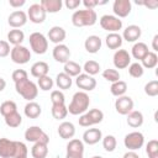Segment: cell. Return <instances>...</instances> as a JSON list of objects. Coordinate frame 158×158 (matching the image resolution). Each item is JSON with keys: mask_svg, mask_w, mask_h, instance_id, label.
Masks as SVG:
<instances>
[{"mask_svg": "<svg viewBox=\"0 0 158 158\" xmlns=\"http://www.w3.org/2000/svg\"><path fill=\"white\" fill-rule=\"evenodd\" d=\"M19 158H27V157H19Z\"/></svg>", "mask_w": 158, "mask_h": 158, "instance_id": "obj_61", "label": "cell"}, {"mask_svg": "<svg viewBox=\"0 0 158 158\" xmlns=\"http://www.w3.org/2000/svg\"><path fill=\"white\" fill-rule=\"evenodd\" d=\"M83 5L85 6V9L94 10V7L98 6V0H84L83 1Z\"/></svg>", "mask_w": 158, "mask_h": 158, "instance_id": "obj_53", "label": "cell"}, {"mask_svg": "<svg viewBox=\"0 0 158 158\" xmlns=\"http://www.w3.org/2000/svg\"><path fill=\"white\" fill-rule=\"evenodd\" d=\"M48 70H49V65L43 62V60H40V62H36L32 64L31 67V74L35 77V78H41V77H44V75H48Z\"/></svg>", "mask_w": 158, "mask_h": 158, "instance_id": "obj_22", "label": "cell"}, {"mask_svg": "<svg viewBox=\"0 0 158 158\" xmlns=\"http://www.w3.org/2000/svg\"><path fill=\"white\" fill-rule=\"evenodd\" d=\"M131 64V56L126 49H117L114 54V65L117 69H125Z\"/></svg>", "mask_w": 158, "mask_h": 158, "instance_id": "obj_12", "label": "cell"}, {"mask_svg": "<svg viewBox=\"0 0 158 158\" xmlns=\"http://www.w3.org/2000/svg\"><path fill=\"white\" fill-rule=\"evenodd\" d=\"M144 93L148 96L158 95V80H151L144 85Z\"/></svg>", "mask_w": 158, "mask_h": 158, "instance_id": "obj_45", "label": "cell"}, {"mask_svg": "<svg viewBox=\"0 0 158 158\" xmlns=\"http://www.w3.org/2000/svg\"><path fill=\"white\" fill-rule=\"evenodd\" d=\"M25 115L28 117V118H37L41 112H42V109L40 106V104L35 102V101H28L26 105H25Z\"/></svg>", "mask_w": 158, "mask_h": 158, "instance_id": "obj_25", "label": "cell"}, {"mask_svg": "<svg viewBox=\"0 0 158 158\" xmlns=\"http://www.w3.org/2000/svg\"><path fill=\"white\" fill-rule=\"evenodd\" d=\"M7 22L12 28H20L27 22V14L22 10H15L9 15Z\"/></svg>", "mask_w": 158, "mask_h": 158, "instance_id": "obj_13", "label": "cell"}, {"mask_svg": "<svg viewBox=\"0 0 158 158\" xmlns=\"http://www.w3.org/2000/svg\"><path fill=\"white\" fill-rule=\"evenodd\" d=\"M157 42H158V35H156V36L153 37V41H152V48H153V51H154V52H156V51H158Z\"/></svg>", "mask_w": 158, "mask_h": 158, "instance_id": "obj_56", "label": "cell"}, {"mask_svg": "<svg viewBox=\"0 0 158 158\" xmlns=\"http://www.w3.org/2000/svg\"><path fill=\"white\" fill-rule=\"evenodd\" d=\"M30 46L36 54H44L48 49V40L41 32H33L30 35Z\"/></svg>", "mask_w": 158, "mask_h": 158, "instance_id": "obj_4", "label": "cell"}, {"mask_svg": "<svg viewBox=\"0 0 158 158\" xmlns=\"http://www.w3.org/2000/svg\"><path fill=\"white\" fill-rule=\"evenodd\" d=\"M25 2H26L25 0H9L10 6H12V7H21L25 5Z\"/></svg>", "mask_w": 158, "mask_h": 158, "instance_id": "obj_54", "label": "cell"}, {"mask_svg": "<svg viewBox=\"0 0 158 158\" xmlns=\"http://www.w3.org/2000/svg\"><path fill=\"white\" fill-rule=\"evenodd\" d=\"M15 154V141L9 138H0V157L14 158Z\"/></svg>", "mask_w": 158, "mask_h": 158, "instance_id": "obj_16", "label": "cell"}, {"mask_svg": "<svg viewBox=\"0 0 158 158\" xmlns=\"http://www.w3.org/2000/svg\"><path fill=\"white\" fill-rule=\"evenodd\" d=\"M4 118H5V123H6L9 127H12V128L19 127V126L21 125V122H22V117H21V115H20L17 111H15V112H12V114L5 116Z\"/></svg>", "mask_w": 158, "mask_h": 158, "instance_id": "obj_36", "label": "cell"}, {"mask_svg": "<svg viewBox=\"0 0 158 158\" xmlns=\"http://www.w3.org/2000/svg\"><path fill=\"white\" fill-rule=\"evenodd\" d=\"M15 89H16L17 94H20L27 101H32L33 99H36V96L38 94L37 85L33 81H31L30 79H25V80L15 83Z\"/></svg>", "mask_w": 158, "mask_h": 158, "instance_id": "obj_3", "label": "cell"}, {"mask_svg": "<svg viewBox=\"0 0 158 158\" xmlns=\"http://www.w3.org/2000/svg\"><path fill=\"white\" fill-rule=\"evenodd\" d=\"M148 52H149V51H148V46H147L146 43H143V42H137V43H135L133 47H132V56H133V58L139 59V60H142L143 57H144Z\"/></svg>", "mask_w": 158, "mask_h": 158, "instance_id": "obj_30", "label": "cell"}, {"mask_svg": "<svg viewBox=\"0 0 158 158\" xmlns=\"http://www.w3.org/2000/svg\"><path fill=\"white\" fill-rule=\"evenodd\" d=\"M102 77H104V79H106L107 81H111V83H115V81L120 80V73H118V70L111 69V68L105 69L102 72Z\"/></svg>", "mask_w": 158, "mask_h": 158, "instance_id": "obj_44", "label": "cell"}, {"mask_svg": "<svg viewBox=\"0 0 158 158\" xmlns=\"http://www.w3.org/2000/svg\"><path fill=\"white\" fill-rule=\"evenodd\" d=\"M83 69L85 70V74L93 77L100 72V64L96 60H88V62H85Z\"/></svg>", "mask_w": 158, "mask_h": 158, "instance_id": "obj_38", "label": "cell"}, {"mask_svg": "<svg viewBox=\"0 0 158 158\" xmlns=\"http://www.w3.org/2000/svg\"><path fill=\"white\" fill-rule=\"evenodd\" d=\"M117 146V142H116V138L115 136L112 135H107L102 138V147L106 152H114L115 148Z\"/></svg>", "mask_w": 158, "mask_h": 158, "instance_id": "obj_39", "label": "cell"}, {"mask_svg": "<svg viewBox=\"0 0 158 158\" xmlns=\"http://www.w3.org/2000/svg\"><path fill=\"white\" fill-rule=\"evenodd\" d=\"M148 158H158V153H156V154H151V156H148Z\"/></svg>", "mask_w": 158, "mask_h": 158, "instance_id": "obj_59", "label": "cell"}, {"mask_svg": "<svg viewBox=\"0 0 158 158\" xmlns=\"http://www.w3.org/2000/svg\"><path fill=\"white\" fill-rule=\"evenodd\" d=\"M115 109L120 115H128L133 110V100L130 96H118L115 101Z\"/></svg>", "mask_w": 158, "mask_h": 158, "instance_id": "obj_10", "label": "cell"}, {"mask_svg": "<svg viewBox=\"0 0 158 158\" xmlns=\"http://www.w3.org/2000/svg\"><path fill=\"white\" fill-rule=\"evenodd\" d=\"M100 26L104 30L109 31L110 33L117 32L118 30L122 28V21L114 15H102L100 17Z\"/></svg>", "mask_w": 158, "mask_h": 158, "instance_id": "obj_8", "label": "cell"}, {"mask_svg": "<svg viewBox=\"0 0 158 158\" xmlns=\"http://www.w3.org/2000/svg\"><path fill=\"white\" fill-rule=\"evenodd\" d=\"M122 158H139V156H138L135 151H128V152H126V153L123 154Z\"/></svg>", "mask_w": 158, "mask_h": 158, "instance_id": "obj_55", "label": "cell"}, {"mask_svg": "<svg viewBox=\"0 0 158 158\" xmlns=\"http://www.w3.org/2000/svg\"><path fill=\"white\" fill-rule=\"evenodd\" d=\"M48 144L36 142L31 148V154L33 158H46L48 154Z\"/></svg>", "mask_w": 158, "mask_h": 158, "instance_id": "obj_29", "label": "cell"}, {"mask_svg": "<svg viewBox=\"0 0 158 158\" xmlns=\"http://www.w3.org/2000/svg\"><path fill=\"white\" fill-rule=\"evenodd\" d=\"M51 101H52V105H60V104H64V102H65L64 94H63L60 90H53V91L51 93Z\"/></svg>", "mask_w": 158, "mask_h": 158, "instance_id": "obj_46", "label": "cell"}, {"mask_svg": "<svg viewBox=\"0 0 158 158\" xmlns=\"http://www.w3.org/2000/svg\"><path fill=\"white\" fill-rule=\"evenodd\" d=\"M105 42H106V46L110 49H117L122 46V37L117 32H111L106 36Z\"/></svg>", "mask_w": 158, "mask_h": 158, "instance_id": "obj_26", "label": "cell"}, {"mask_svg": "<svg viewBox=\"0 0 158 158\" xmlns=\"http://www.w3.org/2000/svg\"><path fill=\"white\" fill-rule=\"evenodd\" d=\"M137 5H144L148 9H156L158 6V1L157 0H148V1H136Z\"/></svg>", "mask_w": 158, "mask_h": 158, "instance_id": "obj_50", "label": "cell"}, {"mask_svg": "<svg viewBox=\"0 0 158 158\" xmlns=\"http://www.w3.org/2000/svg\"><path fill=\"white\" fill-rule=\"evenodd\" d=\"M58 135L63 138V139H69L73 138L75 135V127L72 122L69 121H64L58 126Z\"/></svg>", "mask_w": 158, "mask_h": 158, "instance_id": "obj_19", "label": "cell"}, {"mask_svg": "<svg viewBox=\"0 0 158 158\" xmlns=\"http://www.w3.org/2000/svg\"><path fill=\"white\" fill-rule=\"evenodd\" d=\"M157 64H158V56H157V53H156V52H148V53L143 57L141 65H142L143 68L152 69V68H154Z\"/></svg>", "mask_w": 158, "mask_h": 158, "instance_id": "obj_34", "label": "cell"}, {"mask_svg": "<svg viewBox=\"0 0 158 158\" xmlns=\"http://www.w3.org/2000/svg\"><path fill=\"white\" fill-rule=\"evenodd\" d=\"M75 84L79 89H81L83 91H91L95 89L96 86V80L91 77V75H88V74H79L75 79Z\"/></svg>", "mask_w": 158, "mask_h": 158, "instance_id": "obj_11", "label": "cell"}, {"mask_svg": "<svg viewBox=\"0 0 158 158\" xmlns=\"http://www.w3.org/2000/svg\"><path fill=\"white\" fill-rule=\"evenodd\" d=\"M53 58L58 62V63H67L70 58V51L69 48L60 43V44H56V47L53 48Z\"/></svg>", "mask_w": 158, "mask_h": 158, "instance_id": "obj_15", "label": "cell"}, {"mask_svg": "<svg viewBox=\"0 0 158 158\" xmlns=\"http://www.w3.org/2000/svg\"><path fill=\"white\" fill-rule=\"evenodd\" d=\"M102 138V133L99 128H89L83 133V141L86 144H95Z\"/></svg>", "mask_w": 158, "mask_h": 158, "instance_id": "obj_20", "label": "cell"}, {"mask_svg": "<svg viewBox=\"0 0 158 158\" xmlns=\"http://www.w3.org/2000/svg\"><path fill=\"white\" fill-rule=\"evenodd\" d=\"M98 20L95 10L84 9V10H77L72 15V23L77 27H84V26H93Z\"/></svg>", "mask_w": 158, "mask_h": 158, "instance_id": "obj_2", "label": "cell"}, {"mask_svg": "<svg viewBox=\"0 0 158 158\" xmlns=\"http://www.w3.org/2000/svg\"><path fill=\"white\" fill-rule=\"evenodd\" d=\"M110 91H111V94L114 96H117V98L125 95V93L127 91V84H126V81L117 80V81L112 83L111 86H110Z\"/></svg>", "mask_w": 158, "mask_h": 158, "instance_id": "obj_32", "label": "cell"}, {"mask_svg": "<svg viewBox=\"0 0 158 158\" xmlns=\"http://www.w3.org/2000/svg\"><path fill=\"white\" fill-rule=\"evenodd\" d=\"M79 125L80 126H83V127H89V126H91L93 123H91V121H90V118H89V116L86 115V112L85 114H83L80 117H79Z\"/></svg>", "mask_w": 158, "mask_h": 158, "instance_id": "obj_51", "label": "cell"}, {"mask_svg": "<svg viewBox=\"0 0 158 158\" xmlns=\"http://www.w3.org/2000/svg\"><path fill=\"white\" fill-rule=\"evenodd\" d=\"M89 105H90L89 95L85 91H77L73 95L72 101L67 109L68 112L72 115H83L89 109Z\"/></svg>", "mask_w": 158, "mask_h": 158, "instance_id": "obj_1", "label": "cell"}, {"mask_svg": "<svg viewBox=\"0 0 158 158\" xmlns=\"http://www.w3.org/2000/svg\"><path fill=\"white\" fill-rule=\"evenodd\" d=\"M10 57H11V60L16 64H26L31 59V52L27 47L19 44V46H14V48H11Z\"/></svg>", "mask_w": 158, "mask_h": 158, "instance_id": "obj_6", "label": "cell"}, {"mask_svg": "<svg viewBox=\"0 0 158 158\" xmlns=\"http://www.w3.org/2000/svg\"><path fill=\"white\" fill-rule=\"evenodd\" d=\"M91 158H102V157H100V156H94V157H91Z\"/></svg>", "mask_w": 158, "mask_h": 158, "instance_id": "obj_60", "label": "cell"}, {"mask_svg": "<svg viewBox=\"0 0 158 158\" xmlns=\"http://www.w3.org/2000/svg\"><path fill=\"white\" fill-rule=\"evenodd\" d=\"M15 111H17V106H16V102L12 101V100H6L0 105V114L4 117L15 112Z\"/></svg>", "mask_w": 158, "mask_h": 158, "instance_id": "obj_37", "label": "cell"}, {"mask_svg": "<svg viewBox=\"0 0 158 158\" xmlns=\"http://www.w3.org/2000/svg\"><path fill=\"white\" fill-rule=\"evenodd\" d=\"M84 153V143L80 139L73 138L67 144V154H79L83 156Z\"/></svg>", "mask_w": 158, "mask_h": 158, "instance_id": "obj_23", "label": "cell"}, {"mask_svg": "<svg viewBox=\"0 0 158 158\" xmlns=\"http://www.w3.org/2000/svg\"><path fill=\"white\" fill-rule=\"evenodd\" d=\"M52 116L56 118V120H63L67 117L68 115V109L64 104H60V105H52Z\"/></svg>", "mask_w": 158, "mask_h": 158, "instance_id": "obj_35", "label": "cell"}, {"mask_svg": "<svg viewBox=\"0 0 158 158\" xmlns=\"http://www.w3.org/2000/svg\"><path fill=\"white\" fill-rule=\"evenodd\" d=\"M25 138L28 142H40V143H44L48 144L49 142V137L48 135L40 127V126H31L25 131Z\"/></svg>", "mask_w": 158, "mask_h": 158, "instance_id": "obj_5", "label": "cell"}, {"mask_svg": "<svg viewBox=\"0 0 158 158\" xmlns=\"http://www.w3.org/2000/svg\"><path fill=\"white\" fill-rule=\"evenodd\" d=\"M72 83H73L72 78H70L68 74H65L64 72L57 74L56 84H57V86H58L59 89H62V90H67V89H69V88L72 86Z\"/></svg>", "mask_w": 158, "mask_h": 158, "instance_id": "obj_31", "label": "cell"}, {"mask_svg": "<svg viewBox=\"0 0 158 158\" xmlns=\"http://www.w3.org/2000/svg\"><path fill=\"white\" fill-rule=\"evenodd\" d=\"M132 5L130 0H115L114 5H112V10L114 14L116 15V17H126L130 12H131Z\"/></svg>", "mask_w": 158, "mask_h": 158, "instance_id": "obj_14", "label": "cell"}, {"mask_svg": "<svg viewBox=\"0 0 158 158\" xmlns=\"http://www.w3.org/2000/svg\"><path fill=\"white\" fill-rule=\"evenodd\" d=\"M23 40H25V33L19 28H14L7 33V42L14 46L21 44Z\"/></svg>", "mask_w": 158, "mask_h": 158, "instance_id": "obj_28", "label": "cell"}, {"mask_svg": "<svg viewBox=\"0 0 158 158\" xmlns=\"http://www.w3.org/2000/svg\"><path fill=\"white\" fill-rule=\"evenodd\" d=\"M64 73L68 74L70 78L72 77H78L81 72V67L77 63V62H73V60H68L67 63H64Z\"/></svg>", "mask_w": 158, "mask_h": 158, "instance_id": "obj_33", "label": "cell"}, {"mask_svg": "<svg viewBox=\"0 0 158 158\" xmlns=\"http://www.w3.org/2000/svg\"><path fill=\"white\" fill-rule=\"evenodd\" d=\"M27 153H28L27 146H26L23 142L15 141V154H14V158H19V157H27Z\"/></svg>", "mask_w": 158, "mask_h": 158, "instance_id": "obj_43", "label": "cell"}, {"mask_svg": "<svg viewBox=\"0 0 158 158\" xmlns=\"http://www.w3.org/2000/svg\"><path fill=\"white\" fill-rule=\"evenodd\" d=\"M11 52V48H10V43L7 41H2L0 40V58H4V57H7Z\"/></svg>", "mask_w": 158, "mask_h": 158, "instance_id": "obj_49", "label": "cell"}, {"mask_svg": "<svg viewBox=\"0 0 158 158\" xmlns=\"http://www.w3.org/2000/svg\"><path fill=\"white\" fill-rule=\"evenodd\" d=\"M143 143H144V137L138 131L130 132L123 138V144L130 151H137V149H139L143 146Z\"/></svg>", "mask_w": 158, "mask_h": 158, "instance_id": "obj_7", "label": "cell"}, {"mask_svg": "<svg viewBox=\"0 0 158 158\" xmlns=\"http://www.w3.org/2000/svg\"><path fill=\"white\" fill-rule=\"evenodd\" d=\"M65 158H83V156H79V154H67Z\"/></svg>", "mask_w": 158, "mask_h": 158, "instance_id": "obj_58", "label": "cell"}, {"mask_svg": "<svg viewBox=\"0 0 158 158\" xmlns=\"http://www.w3.org/2000/svg\"><path fill=\"white\" fill-rule=\"evenodd\" d=\"M84 47L89 53H98L99 49L101 48V38L99 36L91 35L89 36L85 42H84Z\"/></svg>", "mask_w": 158, "mask_h": 158, "instance_id": "obj_21", "label": "cell"}, {"mask_svg": "<svg viewBox=\"0 0 158 158\" xmlns=\"http://www.w3.org/2000/svg\"><path fill=\"white\" fill-rule=\"evenodd\" d=\"M65 6L69 9V10H74V9H77L80 4H81V1L80 0H65Z\"/></svg>", "mask_w": 158, "mask_h": 158, "instance_id": "obj_52", "label": "cell"}, {"mask_svg": "<svg viewBox=\"0 0 158 158\" xmlns=\"http://www.w3.org/2000/svg\"><path fill=\"white\" fill-rule=\"evenodd\" d=\"M146 152H147L148 156L158 153V141H157V139H151V141H148V143H147V146H146Z\"/></svg>", "mask_w": 158, "mask_h": 158, "instance_id": "obj_47", "label": "cell"}, {"mask_svg": "<svg viewBox=\"0 0 158 158\" xmlns=\"http://www.w3.org/2000/svg\"><path fill=\"white\" fill-rule=\"evenodd\" d=\"M37 84H38V86H40L41 90L48 91V90H51L52 86H53V79H52L51 77H48V75H44V77L38 78Z\"/></svg>", "mask_w": 158, "mask_h": 158, "instance_id": "obj_42", "label": "cell"}, {"mask_svg": "<svg viewBox=\"0 0 158 158\" xmlns=\"http://www.w3.org/2000/svg\"><path fill=\"white\" fill-rule=\"evenodd\" d=\"M5 86H6V81H5L4 78L0 77V91H2V90L5 89Z\"/></svg>", "mask_w": 158, "mask_h": 158, "instance_id": "obj_57", "label": "cell"}, {"mask_svg": "<svg viewBox=\"0 0 158 158\" xmlns=\"http://www.w3.org/2000/svg\"><path fill=\"white\" fill-rule=\"evenodd\" d=\"M141 33H142V30L139 26L130 25L123 30V33L121 37H122V40H126L127 42H136L141 37Z\"/></svg>", "mask_w": 158, "mask_h": 158, "instance_id": "obj_17", "label": "cell"}, {"mask_svg": "<svg viewBox=\"0 0 158 158\" xmlns=\"http://www.w3.org/2000/svg\"><path fill=\"white\" fill-rule=\"evenodd\" d=\"M47 12L41 6V4H32L27 10V19L33 23H42L46 20Z\"/></svg>", "mask_w": 158, "mask_h": 158, "instance_id": "obj_9", "label": "cell"}, {"mask_svg": "<svg viewBox=\"0 0 158 158\" xmlns=\"http://www.w3.org/2000/svg\"><path fill=\"white\" fill-rule=\"evenodd\" d=\"M40 4L44 9V11L46 12H49V14L58 12L62 9V6H63L62 0H42Z\"/></svg>", "mask_w": 158, "mask_h": 158, "instance_id": "obj_24", "label": "cell"}, {"mask_svg": "<svg viewBox=\"0 0 158 158\" xmlns=\"http://www.w3.org/2000/svg\"><path fill=\"white\" fill-rule=\"evenodd\" d=\"M65 30L60 26H53L49 31H48V40L56 44H60L64 40H65Z\"/></svg>", "mask_w": 158, "mask_h": 158, "instance_id": "obj_18", "label": "cell"}, {"mask_svg": "<svg viewBox=\"0 0 158 158\" xmlns=\"http://www.w3.org/2000/svg\"><path fill=\"white\" fill-rule=\"evenodd\" d=\"M12 79H14L15 83L21 81V80H25V79H28L27 72L23 70V69H16V70H14V73H12Z\"/></svg>", "mask_w": 158, "mask_h": 158, "instance_id": "obj_48", "label": "cell"}, {"mask_svg": "<svg viewBox=\"0 0 158 158\" xmlns=\"http://www.w3.org/2000/svg\"><path fill=\"white\" fill-rule=\"evenodd\" d=\"M127 123H128V126H131L133 128H137V127L142 126V123H143V115H142V112L137 111V110H132L127 115Z\"/></svg>", "mask_w": 158, "mask_h": 158, "instance_id": "obj_27", "label": "cell"}, {"mask_svg": "<svg viewBox=\"0 0 158 158\" xmlns=\"http://www.w3.org/2000/svg\"><path fill=\"white\" fill-rule=\"evenodd\" d=\"M86 115L89 116V118H90L93 125L100 123L102 121V118H104V112L101 110H99V109H91V110H89L86 112Z\"/></svg>", "mask_w": 158, "mask_h": 158, "instance_id": "obj_41", "label": "cell"}, {"mask_svg": "<svg viewBox=\"0 0 158 158\" xmlns=\"http://www.w3.org/2000/svg\"><path fill=\"white\" fill-rule=\"evenodd\" d=\"M128 73L132 78H141L144 73V68L141 65V63L136 62V63H131L128 65Z\"/></svg>", "mask_w": 158, "mask_h": 158, "instance_id": "obj_40", "label": "cell"}]
</instances>
